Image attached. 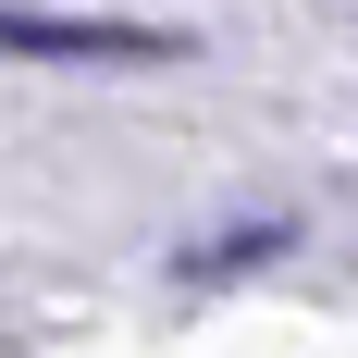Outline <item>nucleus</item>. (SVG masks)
Instances as JSON below:
<instances>
[{"label": "nucleus", "instance_id": "1", "mask_svg": "<svg viewBox=\"0 0 358 358\" xmlns=\"http://www.w3.org/2000/svg\"><path fill=\"white\" fill-rule=\"evenodd\" d=\"M0 50L25 62H173V25H99V13H0Z\"/></svg>", "mask_w": 358, "mask_h": 358}]
</instances>
